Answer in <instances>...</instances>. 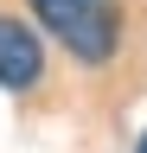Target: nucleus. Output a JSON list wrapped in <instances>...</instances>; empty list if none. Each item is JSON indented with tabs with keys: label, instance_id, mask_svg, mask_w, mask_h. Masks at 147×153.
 <instances>
[{
	"label": "nucleus",
	"instance_id": "f257e3e1",
	"mask_svg": "<svg viewBox=\"0 0 147 153\" xmlns=\"http://www.w3.org/2000/svg\"><path fill=\"white\" fill-rule=\"evenodd\" d=\"M32 26H45L77 64H109L122 51V7L115 0H32Z\"/></svg>",
	"mask_w": 147,
	"mask_h": 153
},
{
	"label": "nucleus",
	"instance_id": "f03ea898",
	"mask_svg": "<svg viewBox=\"0 0 147 153\" xmlns=\"http://www.w3.org/2000/svg\"><path fill=\"white\" fill-rule=\"evenodd\" d=\"M39 83H45V38H39V26L19 19V13H0V89L26 96Z\"/></svg>",
	"mask_w": 147,
	"mask_h": 153
},
{
	"label": "nucleus",
	"instance_id": "7ed1b4c3",
	"mask_svg": "<svg viewBox=\"0 0 147 153\" xmlns=\"http://www.w3.org/2000/svg\"><path fill=\"white\" fill-rule=\"evenodd\" d=\"M134 153H147V134H141V140H134Z\"/></svg>",
	"mask_w": 147,
	"mask_h": 153
}]
</instances>
